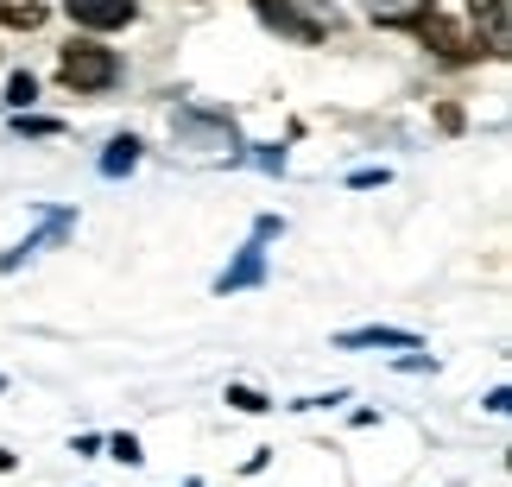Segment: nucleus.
<instances>
[{"label":"nucleus","instance_id":"1","mask_svg":"<svg viewBox=\"0 0 512 487\" xmlns=\"http://www.w3.org/2000/svg\"><path fill=\"white\" fill-rule=\"evenodd\" d=\"M367 19H373L380 32H411V38H418V45L437 57V64H449V70H468V64H481V57H487L481 38L468 32L462 19H449L437 0H373ZM487 64H494V57H487Z\"/></svg>","mask_w":512,"mask_h":487},{"label":"nucleus","instance_id":"2","mask_svg":"<svg viewBox=\"0 0 512 487\" xmlns=\"http://www.w3.org/2000/svg\"><path fill=\"white\" fill-rule=\"evenodd\" d=\"M121 83H127V64L108 38H89V32L64 38V51H57V89L64 95H114Z\"/></svg>","mask_w":512,"mask_h":487},{"label":"nucleus","instance_id":"3","mask_svg":"<svg viewBox=\"0 0 512 487\" xmlns=\"http://www.w3.org/2000/svg\"><path fill=\"white\" fill-rule=\"evenodd\" d=\"M171 140L184 152H222V165H241V121L228 108H209V102H177L171 108Z\"/></svg>","mask_w":512,"mask_h":487},{"label":"nucleus","instance_id":"4","mask_svg":"<svg viewBox=\"0 0 512 487\" xmlns=\"http://www.w3.org/2000/svg\"><path fill=\"white\" fill-rule=\"evenodd\" d=\"M70 235H76V203L38 209V228H32V235H26V241H13V247H0V272L13 279V272H26V266L38 260V253H45V247H64Z\"/></svg>","mask_w":512,"mask_h":487},{"label":"nucleus","instance_id":"5","mask_svg":"<svg viewBox=\"0 0 512 487\" xmlns=\"http://www.w3.org/2000/svg\"><path fill=\"white\" fill-rule=\"evenodd\" d=\"M304 7H310V0H253V13H260V26H272L279 38H298V45H323L336 19H310Z\"/></svg>","mask_w":512,"mask_h":487},{"label":"nucleus","instance_id":"6","mask_svg":"<svg viewBox=\"0 0 512 487\" xmlns=\"http://www.w3.org/2000/svg\"><path fill=\"white\" fill-rule=\"evenodd\" d=\"M266 279H272V253H266V241H253V235H247L241 247H234V260L215 272V285H209V291H215V298H234V291H260Z\"/></svg>","mask_w":512,"mask_h":487},{"label":"nucleus","instance_id":"7","mask_svg":"<svg viewBox=\"0 0 512 487\" xmlns=\"http://www.w3.org/2000/svg\"><path fill=\"white\" fill-rule=\"evenodd\" d=\"M70 26L89 32V38H108V32H127L140 19V0H64Z\"/></svg>","mask_w":512,"mask_h":487},{"label":"nucleus","instance_id":"8","mask_svg":"<svg viewBox=\"0 0 512 487\" xmlns=\"http://www.w3.org/2000/svg\"><path fill=\"white\" fill-rule=\"evenodd\" d=\"M468 32L487 45L494 64L512 57V0H468Z\"/></svg>","mask_w":512,"mask_h":487},{"label":"nucleus","instance_id":"9","mask_svg":"<svg viewBox=\"0 0 512 487\" xmlns=\"http://www.w3.org/2000/svg\"><path fill=\"white\" fill-rule=\"evenodd\" d=\"M336 348L342 355H411V348H424V336L418 329H392V323H361V329H342L336 336Z\"/></svg>","mask_w":512,"mask_h":487},{"label":"nucleus","instance_id":"10","mask_svg":"<svg viewBox=\"0 0 512 487\" xmlns=\"http://www.w3.org/2000/svg\"><path fill=\"white\" fill-rule=\"evenodd\" d=\"M146 165V140L140 133H114V140L102 146V159H95V171H102L108 184H121V178H133V171Z\"/></svg>","mask_w":512,"mask_h":487},{"label":"nucleus","instance_id":"11","mask_svg":"<svg viewBox=\"0 0 512 487\" xmlns=\"http://www.w3.org/2000/svg\"><path fill=\"white\" fill-rule=\"evenodd\" d=\"M13 133H19V140H64V133H70V121H64V114H13V121H7Z\"/></svg>","mask_w":512,"mask_h":487},{"label":"nucleus","instance_id":"12","mask_svg":"<svg viewBox=\"0 0 512 487\" xmlns=\"http://www.w3.org/2000/svg\"><path fill=\"white\" fill-rule=\"evenodd\" d=\"M45 19H51L45 0H0V26L7 32H38Z\"/></svg>","mask_w":512,"mask_h":487},{"label":"nucleus","instance_id":"13","mask_svg":"<svg viewBox=\"0 0 512 487\" xmlns=\"http://www.w3.org/2000/svg\"><path fill=\"white\" fill-rule=\"evenodd\" d=\"M241 165L266 171V178H285V171H291V146H285V140H266V146H241Z\"/></svg>","mask_w":512,"mask_h":487},{"label":"nucleus","instance_id":"14","mask_svg":"<svg viewBox=\"0 0 512 487\" xmlns=\"http://www.w3.org/2000/svg\"><path fill=\"white\" fill-rule=\"evenodd\" d=\"M222 405H234V412H241V418H266V412H272V399L260 393V386H247V380H228Z\"/></svg>","mask_w":512,"mask_h":487},{"label":"nucleus","instance_id":"15","mask_svg":"<svg viewBox=\"0 0 512 487\" xmlns=\"http://www.w3.org/2000/svg\"><path fill=\"white\" fill-rule=\"evenodd\" d=\"M102 456H108V462H121V469H146V443L133 437V431H114V437H102Z\"/></svg>","mask_w":512,"mask_h":487},{"label":"nucleus","instance_id":"16","mask_svg":"<svg viewBox=\"0 0 512 487\" xmlns=\"http://www.w3.org/2000/svg\"><path fill=\"white\" fill-rule=\"evenodd\" d=\"M32 102H38V76H32V70H13V76H7V95H0V108L26 114Z\"/></svg>","mask_w":512,"mask_h":487},{"label":"nucleus","instance_id":"17","mask_svg":"<svg viewBox=\"0 0 512 487\" xmlns=\"http://www.w3.org/2000/svg\"><path fill=\"white\" fill-rule=\"evenodd\" d=\"M336 405H348V386H329V393H304V399H291L285 412H336Z\"/></svg>","mask_w":512,"mask_h":487},{"label":"nucleus","instance_id":"18","mask_svg":"<svg viewBox=\"0 0 512 487\" xmlns=\"http://www.w3.org/2000/svg\"><path fill=\"white\" fill-rule=\"evenodd\" d=\"M342 184H348V190H386V184H392V165H354Z\"/></svg>","mask_w":512,"mask_h":487},{"label":"nucleus","instance_id":"19","mask_svg":"<svg viewBox=\"0 0 512 487\" xmlns=\"http://www.w3.org/2000/svg\"><path fill=\"white\" fill-rule=\"evenodd\" d=\"M430 121H437V133H443V140H456V133H468V114H462L456 102H437V108H430Z\"/></svg>","mask_w":512,"mask_h":487},{"label":"nucleus","instance_id":"20","mask_svg":"<svg viewBox=\"0 0 512 487\" xmlns=\"http://www.w3.org/2000/svg\"><path fill=\"white\" fill-rule=\"evenodd\" d=\"M253 241H285V216H279V209H260V216H253Z\"/></svg>","mask_w":512,"mask_h":487},{"label":"nucleus","instance_id":"21","mask_svg":"<svg viewBox=\"0 0 512 487\" xmlns=\"http://www.w3.org/2000/svg\"><path fill=\"white\" fill-rule=\"evenodd\" d=\"M399 374H437V355H424V348H411V355H392Z\"/></svg>","mask_w":512,"mask_h":487},{"label":"nucleus","instance_id":"22","mask_svg":"<svg viewBox=\"0 0 512 487\" xmlns=\"http://www.w3.org/2000/svg\"><path fill=\"white\" fill-rule=\"evenodd\" d=\"M481 412H487V418H506V412H512V386H494V393L481 399Z\"/></svg>","mask_w":512,"mask_h":487},{"label":"nucleus","instance_id":"23","mask_svg":"<svg viewBox=\"0 0 512 487\" xmlns=\"http://www.w3.org/2000/svg\"><path fill=\"white\" fill-rule=\"evenodd\" d=\"M272 456H279V450H253V456L241 462V475H266V469H272Z\"/></svg>","mask_w":512,"mask_h":487},{"label":"nucleus","instance_id":"24","mask_svg":"<svg viewBox=\"0 0 512 487\" xmlns=\"http://www.w3.org/2000/svg\"><path fill=\"white\" fill-rule=\"evenodd\" d=\"M70 450H76V456H102V437L83 431V437H70Z\"/></svg>","mask_w":512,"mask_h":487},{"label":"nucleus","instance_id":"25","mask_svg":"<svg viewBox=\"0 0 512 487\" xmlns=\"http://www.w3.org/2000/svg\"><path fill=\"white\" fill-rule=\"evenodd\" d=\"M13 469H19V456H13V450H0V475H13Z\"/></svg>","mask_w":512,"mask_h":487},{"label":"nucleus","instance_id":"26","mask_svg":"<svg viewBox=\"0 0 512 487\" xmlns=\"http://www.w3.org/2000/svg\"><path fill=\"white\" fill-rule=\"evenodd\" d=\"M0 393H7V374H0Z\"/></svg>","mask_w":512,"mask_h":487},{"label":"nucleus","instance_id":"27","mask_svg":"<svg viewBox=\"0 0 512 487\" xmlns=\"http://www.w3.org/2000/svg\"><path fill=\"white\" fill-rule=\"evenodd\" d=\"M190 7H203V0H190Z\"/></svg>","mask_w":512,"mask_h":487},{"label":"nucleus","instance_id":"28","mask_svg":"<svg viewBox=\"0 0 512 487\" xmlns=\"http://www.w3.org/2000/svg\"><path fill=\"white\" fill-rule=\"evenodd\" d=\"M184 487H196V481H184Z\"/></svg>","mask_w":512,"mask_h":487},{"label":"nucleus","instance_id":"29","mask_svg":"<svg viewBox=\"0 0 512 487\" xmlns=\"http://www.w3.org/2000/svg\"><path fill=\"white\" fill-rule=\"evenodd\" d=\"M0 57H7V51H0Z\"/></svg>","mask_w":512,"mask_h":487}]
</instances>
